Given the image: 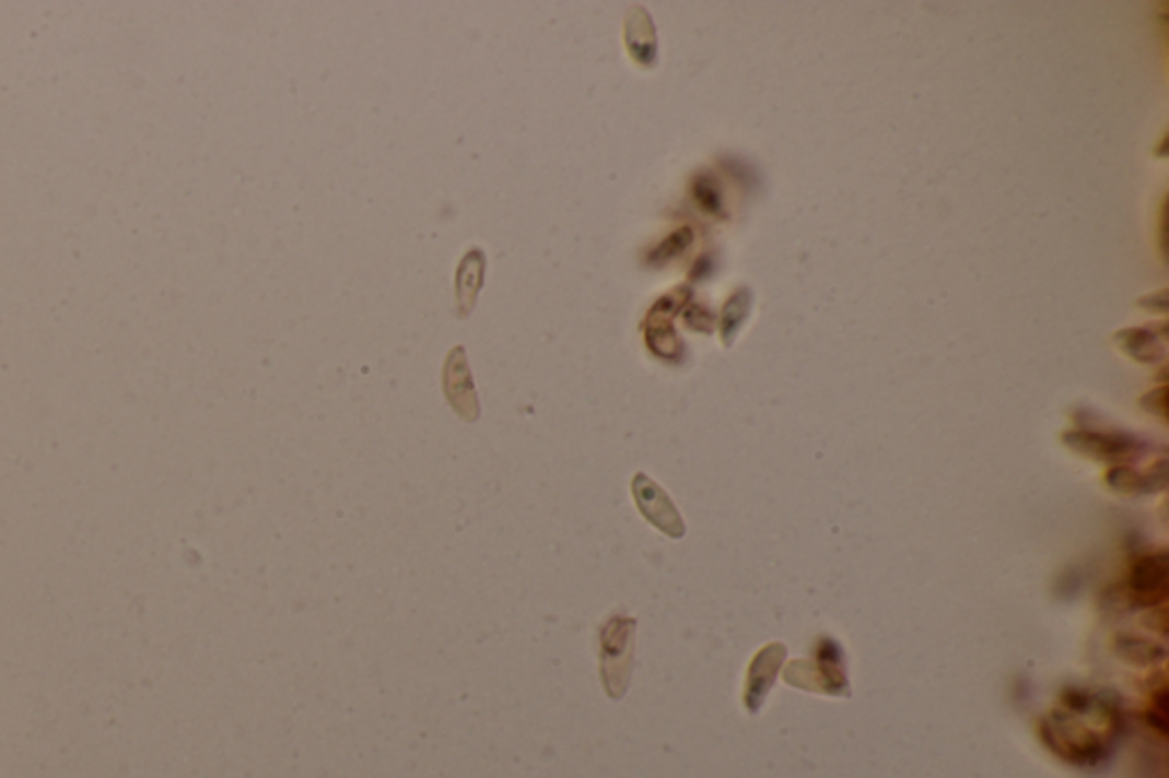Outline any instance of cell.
Wrapping results in <instances>:
<instances>
[{"label": "cell", "instance_id": "cell-1", "mask_svg": "<svg viewBox=\"0 0 1169 778\" xmlns=\"http://www.w3.org/2000/svg\"><path fill=\"white\" fill-rule=\"evenodd\" d=\"M1117 726V715L1097 696H1074L1049 721L1051 744L1062 756L1083 761L1099 758L1108 748Z\"/></svg>", "mask_w": 1169, "mask_h": 778}, {"label": "cell", "instance_id": "cell-2", "mask_svg": "<svg viewBox=\"0 0 1169 778\" xmlns=\"http://www.w3.org/2000/svg\"><path fill=\"white\" fill-rule=\"evenodd\" d=\"M633 491H635L638 505H640V509L644 511V516L648 518V521L656 523L661 530H665L671 537H681L683 534L681 516H679L677 509H674L671 500L663 494V488L658 484H654L652 480L644 478V475H638L635 482H633Z\"/></svg>", "mask_w": 1169, "mask_h": 778}, {"label": "cell", "instance_id": "cell-3", "mask_svg": "<svg viewBox=\"0 0 1169 778\" xmlns=\"http://www.w3.org/2000/svg\"><path fill=\"white\" fill-rule=\"evenodd\" d=\"M627 46L638 64L652 67L656 62L658 44H656L654 21L644 10H633L627 19Z\"/></svg>", "mask_w": 1169, "mask_h": 778}, {"label": "cell", "instance_id": "cell-4", "mask_svg": "<svg viewBox=\"0 0 1169 778\" xmlns=\"http://www.w3.org/2000/svg\"><path fill=\"white\" fill-rule=\"evenodd\" d=\"M1064 444L1076 452L1089 455L1095 459H1124L1131 457L1133 444L1122 436H1101V434H1083L1074 432L1064 436Z\"/></svg>", "mask_w": 1169, "mask_h": 778}, {"label": "cell", "instance_id": "cell-5", "mask_svg": "<svg viewBox=\"0 0 1169 778\" xmlns=\"http://www.w3.org/2000/svg\"><path fill=\"white\" fill-rule=\"evenodd\" d=\"M1114 341L1129 356L1142 363H1154L1165 356L1162 341L1149 329H1122L1114 333Z\"/></svg>", "mask_w": 1169, "mask_h": 778}, {"label": "cell", "instance_id": "cell-6", "mask_svg": "<svg viewBox=\"0 0 1169 778\" xmlns=\"http://www.w3.org/2000/svg\"><path fill=\"white\" fill-rule=\"evenodd\" d=\"M751 299H755V295H751L749 288H738L729 299H726L722 316H720V333H722L724 345H732L736 341L740 327L751 314Z\"/></svg>", "mask_w": 1169, "mask_h": 778}, {"label": "cell", "instance_id": "cell-7", "mask_svg": "<svg viewBox=\"0 0 1169 778\" xmlns=\"http://www.w3.org/2000/svg\"><path fill=\"white\" fill-rule=\"evenodd\" d=\"M482 270H484V258L478 249H474L469 256L461 261V268H459V274H457V295H459V306H461V316L469 314L471 306H474V299L478 295V288L482 283Z\"/></svg>", "mask_w": 1169, "mask_h": 778}, {"label": "cell", "instance_id": "cell-8", "mask_svg": "<svg viewBox=\"0 0 1169 778\" xmlns=\"http://www.w3.org/2000/svg\"><path fill=\"white\" fill-rule=\"evenodd\" d=\"M646 339H648V345H652V350L656 354H661V356H677L681 352L679 335L674 333L669 320H665V318H652V316H648Z\"/></svg>", "mask_w": 1169, "mask_h": 778}, {"label": "cell", "instance_id": "cell-9", "mask_svg": "<svg viewBox=\"0 0 1169 778\" xmlns=\"http://www.w3.org/2000/svg\"><path fill=\"white\" fill-rule=\"evenodd\" d=\"M692 197H694L699 209L704 211L706 215H722L724 213L722 188H720V184L713 176L701 174L694 180V186H692Z\"/></svg>", "mask_w": 1169, "mask_h": 778}, {"label": "cell", "instance_id": "cell-10", "mask_svg": "<svg viewBox=\"0 0 1169 778\" xmlns=\"http://www.w3.org/2000/svg\"><path fill=\"white\" fill-rule=\"evenodd\" d=\"M692 238H694V236H692V228H679V231H674L671 236H667V238L656 247V251L652 254V263H658V266H661V263L671 261V258L681 256V254L692 245Z\"/></svg>", "mask_w": 1169, "mask_h": 778}, {"label": "cell", "instance_id": "cell-11", "mask_svg": "<svg viewBox=\"0 0 1169 778\" xmlns=\"http://www.w3.org/2000/svg\"><path fill=\"white\" fill-rule=\"evenodd\" d=\"M686 318V325L694 331H704V333H711L713 331V322H715V316L711 314V310H706L704 306L699 304H690V308L683 314Z\"/></svg>", "mask_w": 1169, "mask_h": 778}]
</instances>
